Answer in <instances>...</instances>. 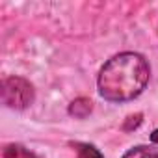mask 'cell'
Returning <instances> with one entry per match:
<instances>
[{"instance_id": "6da1fadb", "label": "cell", "mask_w": 158, "mask_h": 158, "mask_svg": "<svg viewBox=\"0 0 158 158\" xmlns=\"http://www.w3.org/2000/svg\"><path fill=\"white\" fill-rule=\"evenodd\" d=\"M151 67L138 52H121L112 56L101 69L97 88L104 101L127 102L143 93L149 84Z\"/></svg>"}, {"instance_id": "7a4b0ae2", "label": "cell", "mask_w": 158, "mask_h": 158, "mask_svg": "<svg viewBox=\"0 0 158 158\" xmlns=\"http://www.w3.org/2000/svg\"><path fill=\"white\" fill-rule=\"evenodd\" d=\"M35 99L34 86L23 76H8L2 80V102L11 110H24Z\"/></svg>"}, {"instance_id": "3957f363", "label": "cell", "mask_w": 158, "mask_h": 158, "mask_svg": "<svg viewBox=\"0 0 158 158\" xmlns=\"http://www.w3.org/2000/svg\"><path fill=\"white\" fill-rule=\"evenodd\" d=\"M91 110H93V102H91L89 99H86V97L74 99V101L71 102V106H69V114H71L73 117H76V119H84L86 115L91 114Z\"/></svg>"}, {"instance_id": "277c9868", "label": "cell", "mask_w": 158, "mask_h": 158, "mask_svg": "<svg viewBox=\"0 0 158 158\" xmlns=\"http://www.w3.org/2000/svg\"><path fill=\"white\" fill-rule=\"evenodd\" d=\"M2 158H37V156L21 143H10L4 147Z\"/></svg>"}, {"instance_id": "5b68a950", "label": "cell", "mask_w": 158, "mask_h": 158, "mask_svg": "<svg viewBox=\"0 0 158 158\" xmlns=\"http://www.w3.org/2000/svg\"><path fill=\"white\" fill-rule=\"evenodd\" d=\"M123 158H158V149L154 145H136L128 149Z\"/></svg>"}, {"instance_id": "8992f818", "label": "cell", "mask_w": 158, "mask_h": 158, "mask_svg": "<svg viewBox=\"0 0 158 158\" xmlns=\"http://www.w3.org/2000/svg\"><path fill=\"white\" fill-rule=\"evenodd\" d=\"M76 156L78 158H104L101 151L89 143H76Z\"/></svg>"}, {"instance_id": "52a82bcc", "label": "cell", "mask_w": 158, "mask_h": 158, "mask_svg": "<svg viewBox=\"0 0 158 158\" xmlns=\"http://www.w3.org/2000/svg\"><path fill=\"white\" fill-rule=\"evenodd\" d=\"M128 119H130V121H128V123L125 125V130H130L132 127L136 128V127H138V125L141 123V114H138V117H136V121H132V117H128Z\"/></svg>"}, {"instance_id": "ba28073f", "label": "cell", "mask_w": 158, "mask_h": 158, "mask_svg": "<svg viewBox=\"0 0 158 158\" xmlns=\"http://www.w3.org/2000/svg\"><path fill=\"white\" fill-rule=\"evenodd\" d=\"M151 141L158 145V128H154V130H152V134H151Z\"/></svg>"}]
</instances>
